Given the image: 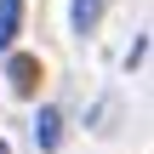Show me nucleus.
I'll return each instance as SVG.
<instances>
[{
  "label": "nucleus",
  "instance_id": "nucleus-1",
  "mask_svg": "<svg viewBox=\"0 0 154 154\" xmlns=\"http://www.w3.org/2000/svg\"><path fill=\"white\" fill-rule=\"evenodd\" d=\"M40 80H46V69H40L34 51H6V86H11L17 97H34Z\"/></svg>",
  "mask_w": 154,
  "mask_h": 154
},
{
  "label": "nucleus",
  "instance_id": "nucleus-2",
  "mask_svg": "<svg viewBox=\"0 0 154 154\" xmlns=\"http://www.w3.org/2000/svg\"><path fill=\"white\" fill-rule=\"evenodd\" d=\"M34 143H40V154H57V143H63V114L57 109H40L34 114Z\"/></svg>",
  "mask_w": 154,
  "mask_h": 154
},
{
  "label": "nucleus",
  "instance_id": "nucleus-3",
  "mask_svg": "<svg viewBox=\"0 0 154 154\" xmlns=\"http://www.w3.org/2000/svg\"><path fill=\"white\" fill-rule=\"evenodd\" d=\"M103 6H109V0H74V6H69V29H74V34H91V29L103 23Z\"/></svg>",
  "mask_w": 154,
  "mask_h": 154
},
{
  "label": "nucleus",
  "instance_id": "nucleus-4",
  "mask_svg": "<svg viewBox=\"0 0 154 154\" xmlns=\"http://www.w3.org/2000/svg\"><path fill=\"white\" fill-rule=\"evenodd\" d=\"M23 34V0H0V51H11Z\"/></svg>",
  "mask_w": 154,
  "mask_h": 154
},
{
  "label": "nucleus",
  "instance_id": "nucleus-5",
  "mask_svg": "<svg viewBox=\"0 0 154 154\" xmlns=\"http://www.w3.org/2000/svg\"><path fill=\"white\" fill-rule=\"evenodd\" d=\"M0 154H11V149H6V137H0Z\"/></svg>",
  "mask_w": 154,
  "mask_h": 154
}]
</instances>
